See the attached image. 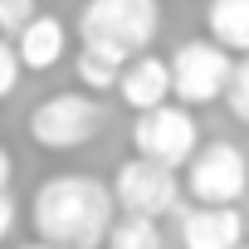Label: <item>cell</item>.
<instances>
[{
    "label": "cell",
    "instance_id": "obj_1",
    "mask_svg": "<svg viewBox=\"0 0 249 249\" xmlns=\"http://www.w3.org/2000/svg\"><path fill=\"white\" fill-rule=\"evenodd\" d=\"M112 215H117L112 191L98 176H83V171L49 176L35 191V205H30L35 234L44 244H59V249H98Z\"/></svg>",
    "mask_w": 249,
    "mask_h": 249
},
{
    "label": "cell",
    "instance_id": "obj_2",
    "mask_svg": "<svg viewBox=\"0 0 249 249\" xmlns=\"http://www.w3.org/2000/svg\"><path fill=\"white\" fill-rule=\"evenodd\" d=\"M157 30H161V0H83L78 10V44H93L122 64L152 49Z\"/></svg>",
    "mask_w": 249,
    "mask_h": 249
},
{
    "label": "cell",
    "instance_id": "obj_3",
    "mask_svg": "<svg viewBox=\"0 0 249 249\" xmlns=\"http://www.w3.org/2000/svg\"><path fill=\"white\" fill-rule=\"evenodd\" d=\"M103 127V107L93 93H49L35 112H30V137L44 147V152H73V147H88Z\"/></svg>",
    "mask_w": 249,
    "mask_h": 249
},
{
    "label": "cell",
    "instance_id": "obj_4",
    "mask_svg": "<svg viewBox=\"0 0 249 249\" xmlns=\"http://www.w3.org/2000/svg\"><path fill=\"white\" fill-rule=\"evenodd\" d=\"M132 147H137V157L181 171L186 157L200 147V127H196V117H191L186 103H157V107H142V112H137V122H132Z\"/></svg>",
    "mask_w": 249,
    "mask_h": 249
},
{
    "label": "cell",
    "instance_id": "obj_5",
    "mask_svg": "<svg viewBox=\"0 0 249 249\" xmlns=\"http://www.w3.org/2000/svg\"><path fill=\"white\" fill-rule=\"evenodd\" d=\"M230 64H234V54L220 49L215 39H181L176 54L166 59V69H171V98H181L186 107L215 103L225 93V83H230Z\"/></svg>",
    "mask_w": 249,
    "mask_h": 249
},
{
    "label": "cell",
    "instance_id": "obj_6",
    "mask_svg": "<svg viewBox=\"0 0 249 249\" xmlns=\"http://www.w3.org/2000/svg\"><path fill=\"white\" fill-rule=\"evenodd\" d=\"M186 191L196 205H234L249 191V166L234 142H210L186 157Z\"/></svg>",
    "mask_w": 249,
    "mask_h": 249
},
{
    "label": "cell",
    "instance_id": "obj_7",
    "mask_svg": "<svg viewBox=\"0 0 249 249\" xmlns=\"http://www.w3.org/2000/svg\"><path fill=\"white\" fill-rule=\"evenodd\" d=\"M112 205H122L127 215H171L181 205V176L161 161H147V157H132L122 161L117 176H112Z\"/></svg>",
    "mask_w": 249,
    "mask_h": 249
},
{
    "label": "cell",
    "instance_id": "obj_8",
    "mask_svg": "<svg viewBox=\"0 0 249 249\" xmlns=\"http://www.w3.org/2000/svg\"><path fill=\"white\" fill-rule=\"evenodd\" d=\"M112 93H117L122 103H127L132 112L166 103V98H171V69H166V59H157L152 49L132 54L127 64L117 69V83H112Z\"/></svg>",
    "mask_w": 249,
    "mask_h": 249
},
{
    "label": "cell",
    "instance_id": "obj_9",
    "mask_svg": "<svg viewBox=\"0 0 249 249\" xmlns=\"http://www.w3.org/2000/svg\"><path fill=\"white\" fill-rule=\"evenodd\" d=\"M10 44H15L20 69H30V73H49V69L69 54V25H64L59 15L35 10V15L25 20V30H20Z\"/></svg>",
    "mask_w": 249,
    "mask_h": 249
},
{
    "label": "cell",
    "instance_id": "obj_10",
    "mask_svg": "<svg viewBox=\"0 0 249 249\" xmlns=\"http://www.w3.org/2000/svg\"><path fill=\"white\" fill-rule=\"evenodd\" d=\"M181 244L186 249H239L244 215L234 205H196L181 215Z\"/></svg>",
    "mask_w": 249,
    "mask_h": 249
},
{
    "label": "cell",
    "instance_id": "obj_11",
    "mask_svg": "<svg viewBox=\"0 0 249 249\" xmlns=\"http://www.w3.org/2000/svg\"><path fill=\"white\" fill-rule=\"evenodd\" d=\"M205 39L230 54H249V0H205Z\"/></svg>",
    "mask_w": 249,
    "mask_h": 249
},
{
    "label": "cell",
    "instance_id": "obj_12",
    "mask_svg": "<svg viewBox=\"0 0 249 249\" xmlns=\"http://www.w3.org/2000/svg\"><path fill=\"white\" fill-rule=\"evenodd\" d=\"M103 244H107V249H161V230H157V220H147V215H122V220L112 215Z\"/></svg>",
    "mask_w": 249,
    "mask_h": 249
},
{
    "label": "cell",
    "instance_id": "obj_13",
    "mask_svg": "<svg viewBox=\"0 0 249 249\" xmlns=\"http://www.w3.org/2000/svg\"><path fill=\"white\" fill-rule=\"evenodd\" d=\"M73 69H78V83H83V93H112L122 59H112V54H103V49H93V44H78V59H73Z\"/></svg>",
    "mask_w": 249,
    "mask_h": 249
},
{
    "label": "cell",
    "instance_id": "obj_14",
    "mask_svg": "<svg viewBox=\"0 0 249 249\" xmlns=\"http://www.w3.org/2000/svg\"><path fill=\"white\" fill-rule=\"evenodd\" d=\"M220 98L230 103V112L249 127V54L230 64V83H225V93H220Z\"/></svg>",
    "mask_w": 249,
    "mask_h": 249
},
{
    "label": "cell",
    "instance_id": "obj_15",
    "mask_svg": "<svg viewBox=\"0 0 249 249\" xmlns=\"http://www.w3.org/2000/svg\"><path fill=\"white\" fill-rule=\"evenodd\" d=\"M35 10H39V0H0V35H5V39H15Z\"/></svg>",
    "mask_w": 249,
    "mask_h": 249
},
{
    "label": "cell",
    "instance_id": "obj_16",
    "mask_svg": "<svg viewBox=\"0 0 249 249\" xmlns=\"http://www.w3.org/2000/svg\"><path fill=\"white\" fill-rule=\"evenodd\" d=\"M20 73H25V69H20V59H15V44L0 35V103L20 88Z\"/></svg>",
    "mask_w": 249,
    "mask_h": 249
},
{
    "label": "cell",
    "instance_id": "obj_17",
    "mask_svg": "<svg viewBox=\"0 0 249 249\" xmlns=\"http://www.w3.org/2000/svg\"><path fill=\"white\" fill-rule=\"evenodd\" d=\"M10 225H15V200L0 191V244H5V234H10Z\"/></svg>",
    "mask_w": 249,
    "mask_h": 249
},
{
    "label": "cell",
    "instance_id": "obj_18",
    "mask_svg": "<svg viewBox=\"0 0 249 249\" xmlns=\"http://www.w3.org/2000/svg\"><path fill=\"white\" fill-rule=\"evenodd\" d=\"M10 171H15V166H10V152H5V147H0V191H5V186H10Z\"/></svg>",
    "mask_w": 249,
    "mask_h": 249
},
{
    "label": "cell",
    "instance_id": "obj_19",
    "mask_svg": "<svg viewBox=\"0 0 249 249\" xmlns=\"http://www.w3.org/2000/svg\"><path fill=\"white\" fill-rule=\"evenodd\" d=\"M20 249H59V244H44V239H35V244H20Z\"/></svg>",
    "mask_w": 249,
    "mask_h": 249
},
{
    "label": "cell",
    "instance_id": "obj_20",
    "mask_svg": "<svg viewBox=\"0 0 249 249\" xmlns=\"http://www.w3.org/2000/svg\"><path fill=\"white\" fill-rule=\"evenodd\" d=\"M244 239H249V215H244Z\"/></svg>",
    "mask_w": 249,
    "mask_h": 249
},
{
    "label": "cell",
    "instance_id": "obj_21",
    "mask_svg": "<svg viewBox=\"0 0 249 249\" xmlns=\"http://www.w3.org/2000/svg\"><path fill=\"white\" fill-rule=\"evenodd\" d=\"M244 166H249V157H244Z\"/></svg>",
    "mask_w": 249,
    "mask_h": 249
},
{
    "label": "cell",
    "instance_id": "obj_22",
    "mask_svg": "<svg viewBox=\"0 0 249 249\" xmlns=\"http://www.w3.org/2000/svg\"><path fill=\"white\" fill-rule=\"evenodd\" d=\"M239 249H249V244H239Z\"/></svg>",
    "mask_w": 249,
    "mask_h": 249
}]
</instances>
